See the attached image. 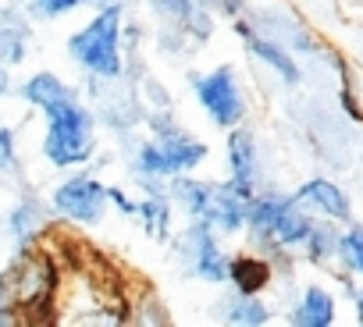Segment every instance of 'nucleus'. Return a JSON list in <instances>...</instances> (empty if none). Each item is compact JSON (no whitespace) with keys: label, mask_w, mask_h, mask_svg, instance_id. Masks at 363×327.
Here are the masks:
<instances>
[{"label":"nucleus","mask_w":363,"mask_h":327,"mask_svg":"<svg viewBox=\"0 0 363 327\" xmlns=\"http://www.w3.org/2000/svg\"><path fill=\"white\" fill-rule=\"evenodd\" d=\"M228 168H232V185L250 200L253 178H257V146L246 132H232L228 139Z\"/></svg>","instance_id":"obj_6"},{"label":"nucleus","mask_w":363,"mask_h":327,"mask_svg":"<svg viewBox=\"0 0 363 327\" xmlns=\"http://www.w3.org/2000/svg\"><path fill=\"white\" fill-rule=\"evenodd\" d=\"M22 96H26L29 103H36L40 110H47V114H54L57 107H65V103H72V100H75V96H72V89H68L57 75H50V71L33 75V79L22 86Z\"/></svg>","instance_id":"obj_8"},{"label":"nucleus","mask_w":363,"mask_h":327,"mask_svg":"<svg viewBox=\"0 0 363 327\" xmlns=\"http://www.w3.org/2000/svg\"><path fill=\"white\" fill-rule=\"evenodd\" d=\"M296 200H299V203H310V207H317V210H324L328 217H349V203H345V196H342L331 182H324V178L303 185V193H299Z\"/></svg>","instance_id":"obj_10"},{"label":"nucleus","mask_w":363,"mask_h":327,"mask_svg":"<svg viewBox=\"0 0 363 327\" xmlns=\"http://www.w3.org/2000/svg\"><path fill=\"white\" fill-rule=\"evenodd\" d=\"M338 249H342L345 263H349L356 274H363V231H349V235H342V239H338Z\"/></svg>","instance_id":"obj_16"},{"label":"nucleus","mask_w":363,"mask_h":327,"mask_svg":"<svg viewBox=\"0 0 363 327\" xmlns=\"http://www.w3.org/2000/svg\"><path fill=\"white\" fill-rule=\"evenodd\" d=\"M0 93H8V75H4V68H0Z\"/></svg>","instance_id":"obj_20"},{"label":"nucleus","mask_w":363,"mask_h":327,"mask_svg":"<svg viewBox=\"0 0 363 327\" xmlns=\"http://www.w3.org/2000/svg\"><path fill=\"white\" fill-rule=\"evenodd\" d=\"M104 200H107V189H104L96 178H86V175L65 182V185L54 193V207H57L65 217L79 221V224H93V221H100V214H104Z\"/></svg>","instance_id":"obj_5"},{"label":"nucleus","mask_w":363,"mask_h":327,"mask_svg":"<svg viewBox=\"0 0 363 327\" xmlns=\"http://www.w3.org/2000/svg\"><path fill=\"white\" fill-rule=\"evenodd\" d=\"M359 320H363V292H359Z\"/></svg>","instance_id":"obj_21"},{"label":"nucleus","mask_w":363,"mask_h":327,"mask_svg":"<svg viewBox=\"0 0 363 327\" xmlns=\"http://www.w3.org/2000/svg\"><path fill=\"white\" fill-rule=\"evenodd\" d=\"M135 214L143 217V224H146L153 235H164V231H167V221H171V207H167V200H160V196L143 200V203L135 207Z\"/></svg>","instance_id":"obj_14"},{"label":"nucleus","mask_w":363,"mask_h":327,"mask_svg":"<svg viewBox=\"0 0 363 327\" xmlns=\"http://www.w3.org/2000/svg\"><path fill=\"white\" fill-rule=\"evenodd\" d=\"M11 164H15V135L0 128V168H11Z\"/></svg>","instance_id":"obj_19"},{"label":"nucleus","mask_w":363,"mask_h":327,"mask_svg":"<svg viewBox=\"0 0 363 327\" xmlns=\"http://www.w3.org/2000/svg\"><path fill=\"white\" fill-rule=\"evenodd\" d=\"M33 4L43 11V15H50V18H57V15H68V11H75L82 0H33Z\"/></svg>","instance_id":"obj_18"},{"label":"nucleus","mask_w":363,"mask_h":327,"mask_svg":"<svg viewBox=\"0 0 363 327\" xmlns=\"http://www.w3.org/2000/svg\"><path fill=\"white\" fill-rule=\"evenodd\" d=\"M196 96L200 103L207 107V114L221 125V128H232L242 121L246 114V103H242V93L232 79V68H218L203 79H196Z\"/></svg>","instance_id":"obj_4"},{"label":"nucleus","mask_w":363,"mask_h":327,"mask_svg":"<svg viewBox=\"0 0 363 327\" xmlns=\"http://www.w3.org/2000/svg\"><path fill=\"white\" fill-rule=\"evenodd\" d=\"M207 156V146L196 142V139H186V135H164L157 142H146L139 149V171L143 175H182L196 168V164Z\"/></svg>","instance_id":"obj_3"},{"label":"nucleus","mask_w":363,"mask_h":327,"mask_svg":"<svg viewBox=\"0 0 363 327\" xmlns=\"http://www.w3.org/2000/svg\"><path fill=\"white\" fill-rule=\"evenodd\" d=\"M186 239L196 246V274L200 277H207V281H225L228 277V256L218 249V242L211 239V231H207V224L200 221L196 228H189L186 231Z\"/></svg>","instance_id":"obj_7"},{"label":"nucleus","mask_w":363,"mask_h":327,"mask_svg":"<svg viewBox=\"0 0 363 327\" xmlns=\"http://www.w3.org/2000/svg\"><path fill=\"white\" fill-rule=\"evenodd\" d=\"M310 221L296 210V203L289 200L285 207H281V214H278V221L271 224V235L278 239V242H285V246H292V242H306V235H310Z\"/></svg>","instance_id":"obj_12"},{"label":"nucleus","mask_w":363,"mask_h":327,"mask_svg":"<svg viewBox=\"0 0 363 327\" xmlns=\"http://www.w3.org/2000/svg\"><path fill=\"white\" fill-rule=\"evenodd\" d=\"M22 33H4V29H0V57H4L8 64H15V61H22Z\"/></svg>","instance_id":"obj_17"},{"label":"nucleus","mask_w":363,"mask_h":327,"mask_svg":"<svg viewBox=\"0 0 363 327\" xmlns=\"http://www.w3.org/2000/svg\"><path fill=\"white\" fill-rule=\"evenodd\" d=\"M43 139V153L57 168H72V164H86L93 156V117L86 107H79V100L57 107Z\"/></svg>","instance_id":"obj_2"},{"label":"nucleus","mask_w":363,"mask_h":327,"mask_svg":"<svg viewBox=\"0 0 363 327\" xmlns=\"http://www.w3.org/2000/svg\"><path fill=\"white\" fill-rule=\"evenodd\" d=\"M228 277H232V285H235L242 295H257V292L267 285L271 270H267V263L257 260V256H235V260H228Z\"/></svg>","instance_id":"obj_9"},{"label":"nucleus","mask_w":363,"mask_h":327,"mask_svg":"<svg viewBox=\"0 0 363 327\" xmlns=\"http://www.w3.org/2000/svg\"><path fill=\"white\" fill-rule=\"evenodd\" d=\"M228 320H232V323H264V320H267V309L257 302V295H242V299L232 302Z\"/></svg>","instance_id":"obj_15"},{"label":"nucleus","mask_w":363,"mask_h":327,"mask_svg":"<svg viewBox=\"0 0 363 327\" xmlns=\"http://www.w3.org/2000/svg\"><path fill=\"white\" fill-rule=\"evenodd\" d=\"M118 36H121V11H118V8H104L86 29H79V33L68 40V54H72L82 68H89L93 75L118 79V75H121Z\"/></svg>","instance_id":"obj_1"},{"label":"nucleus","mask_w":363,"mask_h":327,"mask_svg":"<svg viewBox=\"0 0 363 327\" xmlns=\"http://www.w3.org/2000/svg\"><path fill=\"white\" fill-rule=\"evenodd\" d=\"M292 320L303 323V327H328V323L335 320V302H331V295H328L324 288H306V295H303V302H299V309H296Z\"/></svg>","instance_id":"obj_11"},{"label":"nucleus","mask_w":363,"mask_h":327,"mask_svg":"<svg viewBox=\"0 0 363 327\" xmlns=\"http://www.w3.org/2000/svg\"><path fill=\"white\" fill-rule=\"evenodd\" d=\"M250 47H253V54L257 57H264L278 75H285L289 82H296L299 79V71H296V64H292V57L281 50V47H274V43H267V40H250Z\"/></svg>","instance_id":"obj_13"}]
</instances>
